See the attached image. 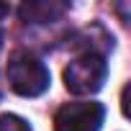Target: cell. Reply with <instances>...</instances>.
<instances>
[{
  "label": "cell",
  "instance_id": "8992f818",
  "mask_svg": "<svg viewBox=\"0 0 131 131\" xmlns=\"http://www.w3.org/2000/svg\"><path fill=\"white\" fill-rule=\"evenodd\" d=\"M8 13H10V8H8L5 3H0V21H3V18H5Z\"/></svg>",
  "mask_w": 131,
  "mask_h": 131
},
{
  "label": "cell",
  "instance_id": "7a4b0ae2",
  "mask_svg": "<svg viewBox=\"0 0 131 131\" xmlns=\"http://www.w3.org/2000/svg\"><path fill=\"white\" fill-rule=\"evenodd\" d=\"M108 77V64L100 51H85L64 67V88L72 95H93Z\"/></svg>",
  "mask_w": 131,
  "mask_h": 131
},
{
  "label": "cell",
  "instance_id": "277c9868",
  "mask_svg": "<svg viewBox=\"0 0 131 131\" xmlns=\"http://www.w3.org/2000/svg\"><path fill=\"white\" fill-rule=\"evenodd\" d=\"M67 3H57V0H31V3H23L18 16L23 23H49L57 21L67 13Z\"/></svg>",
  "mask_w": 131,
  "mask_h": 131
},
{
  "label": "cell",
  "instance_id": "6da1fadb",
  "mask_svg": "<svg viewBox=\"0 0 131 131\" xmlns=\"http://www.w3.org/2000/svg\"><path fill=\"white\" fill-rule=\"evenodd\" d=\"M49 82H51L49 70L39 57H34L31 51H23V49L10 54V59H8V85L16 95L36 98L49 88Z\"/></svg>",
  "mask_w": 131,
  "mask_h": 131
},
{
  "label": "cell",
  "instance_id": "3957f363",
  "mask_svg": "<svg viewBox=\"0 0 131 131\" xmlns=\"http://www.w3.org/2000/svg\"><path fill=\"white\" fill-rule=\"evenodd\" d=\"M103 116V105L93 100L64 103L54 116V131H100Z\"/></svg>",
  "mask_w": 131,
  "mask_h": 131
},
{
  "label": "cell",
  "instance_id": "5b68a950",
  "mask_svg": "<svg viewBox=\"0 0 131 131\" xmlns=\"http://www.w3.org/2000/svg\"><path fill=\"white\" fill-rule=\"evenodd\" d=\"M0 131H31L28 121L16 116V113H3L0 116Z\"/></svg>",
  "mask_w": 131,
  "mask_h": 131
}]
</instances>
